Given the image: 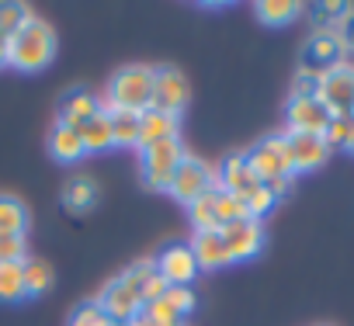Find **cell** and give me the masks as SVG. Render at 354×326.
Instances as JSON below:
<instances>
[{"label":"cell","instance_id":"6da1fadb","mask_svg":"<svg viewBox=\"0 0 354 326\" xmlns=\"http://www.w3.org/2000/svg\"><path fill=\"white\" fill-rule=\"evenodd\" d=\"M153 73H156L153 66H122V70L111 77L108 90L97 97V108H101L104 115L115 111V108L142 115V111L153 104Z\"/></svg>","mask_w":354,"mask_h":326},{"label":"cell","instance_id":"7a4b0ae2","mask_svg":"<svg viewBox=\"0 0 354 326\" xmlns=\"http://www.w3.org/2000/svg\"><path fill=\"white\" fill-rule=\"evenodd\" d=\"M56 56V32L49 28V21L32 18L25 28H18L11 35V59L8 66L21 70V73H39L53 63Z\"/></svg>","mask_w":354,"mask_h":326},{"label":"cell","instance_id":"3957f363","mask_svg":"<svg viewBox=\"0 0 354 326\" xmlns=\"http://www.w3.org/2000/svg\"><path fill=\"white\" fill-rule=\"evenodd\" d=\"M181 160H185L181 139H167V142H156V146L142 149V153H139V171H142L146 188H153V191H170V181H174L177 167H181Z\"/></svg>","mask_w":354,"mask_h":326},{"label":"cell","instance_id":"277c9868","mask_svg":"<svg viewBox=\"0 0 354 326\" xmlns=\"http://www.w3.org/2000/svg\"><path fill=\"white\" fill-rule=\"evenodd\" d=\"M216 188H219L216 171L209 167L202 156L185 153L181 167H177V174H174V181H170V195L181 202V205H192V202H198L202 195H209V191H216Z\"/></svg>","mask_w":354,"mask_h":326},{"label":"cell","instance_id":"5b68a950","mask_svg":"<svg viewBox=\"0 0 354 326\" xmlns=\"http://www.w3.org/2000/svg\"><path fill=\"white\" fill-rule=\"evenodd\" d=\"M247 163L254 167L257 181H278V178H292V163H288V146L285 135H264L254 149H247Z\"/></svg>","mask_w":354,"mask_h":326},{"label":"cell","instance_id":"8992f818","mask_svg":"<svg viewBox=\"0 0 354 326\" xmlns=\"http://www.w3.org/2000/svg\"><path fill=\"white\" fill-rule=\"evenodd\" d=\"M316 101L326 104L330 115H354V66H333L323 73Z\"/></svg>","mask_w":354,"mask_h":326},{"label":"cell","instance_id":"52a82bcc","mask_svg":"<svg viewBox=\"0 0 354 326\" xmlns=\"http://www.w3.org/2000/svg\"><path fill=\"white\" fill-rule=\"evenodd\" d=\"M153 264H156L160 278H163L170 288H188V285L198 278V271H202L188 243H170V247H163Z\"/></svg>","mask_w":354,"mask_h":326},{"label":"cell","instance_id":"ba28073f","mask_svg":"<svg viewBox=\"0 0 354 326\" xmlns=\"http://www.w3.org/2000/svg\"><path fill=\"white\" fill-rule=\"evenodd\" d=\"M285 146H288V163H292V174H313L319 171L330 146L323 135H309V132H285Z\"/></svg>","mask_w":354,"mask_h":326},{"label":"cell","instance_id":"9c48e42d","mask_svg":"<svg viewBox=\"0 0 354 326\" xmlns=\"http://www.w3.org/2000/svg\"><path fill=\"white\" fill-rule=\"evenodd\" d=\"M188 104V80L181 70L174 66H160L153 73V104L163 115H181V108Z\"/></svg>","mask_w":354,"mask_h":326},{"label":"cell","instance_id":"30bf717a","mask_svg":"<svg viewBox=\"0 0 354 326\" xmlns=\"http://www.w3.org/2000/svg\"><path fill=\"white\" fill-rule=\"evenodd\" d=\"M330 111L323 101L316 97H292L285 104V122H288V132H309V135H323L326 125H330Z\"/></svg>","mask_w":354,"mask_h":326},{"label":"cell","instance_id":"8fae6325","mask_svg":"<svg viewBox=\"0 0 354 326\" xmlns=\"http://www.w3.org/2000/svg\"><path fill=\"white\" fill-rule=\"evenodd\" d=\"M97 305H101V312H104L111 323H129V319H136V316L142 312L139 291L129 288L122 278H115V281L104 285V291L97 295Z\"/></svg>","mask_w":354,"mask_h":326},{"label":"cell","instance_id":"7c38bea8","mask_svg":"<svg viewBox=\"0 0 354 326\" xmlns=\"http://www.w3.org/2000/svg\"><path fill=\"white\" fill-rule=\"evenodd\" d=\"M219 233H223V240H226V247H230L233 264H236V260H250V257H257L261 247H264V226H261L257 219L230 222V226H223Z\"/></svg>","mask_w":354,"mask_h":326},{"label":"cell","instance_id":"4fadbf2b","mask_svg":"<svg viewBox=\"0 0 354 326\" xmlns=\"http://www.w3.org/2000/svg\"><path fill=\"white\" fill-rule=\"evenodd\" d=\"M188 247H192L198 267H205V271H219V267H230V264H233L230 247H226V240H223L219 229H202V233H195Z\"/></svg>","mask_w":354,"mask_h":326},{"label":"cell","instance_id":"5bb4252c","mask_svg":"<svg viewBox=\"0 0 354 326\" xmlns=\"http://www.w3.org/2000/svg\"><path fill=\"white\" fill-rule=\"evenodd\" d=\"M216 181H219V188L230 191V195H243V191H250L254 184H261L257 174H254V167L247 163V153H230V156L219 163Z\"/></svg>","mask_w":354,"mask_h":326},{"label":"cell","instance_id":"9a60e30c","mask_svg":"<svg viewBox=\"0 0 354 326\" xmlns=\"http://www.w3.org/2000/svg\"><path fill=\"white\" fill-rule=\"evenodd\" d=\"M167 139H177V115H163L156 108H146L139 115V153L156 146V142H167Z\"/></svg>","mask_w":354,"mask_h":326},{"label":"cell","instance_id":"2e32d148","mask_svg":"<svg viewBox=\"0 0 354 326\" xmlns=\"http://www.w3.org/2000/svg\"><path fill=\"white\" fill-rule=\"evenodd\" d=\"M122 281H125L129 288H136V291H139L142 305H146V302H156V298H163V291L170 288V285L160 278V271H156V264H153V260L132 264V267L122 274Z\"/></svg>","mask_w":354,"mask_h":326},{"label":"cell","instance_id":"e0dca14e","mask_svg":"<svg viewBox=\"0 0 354 326\" xmlns=\"http://www.w3.org/2000/svg\"><path fill=\"white\" fill-rule=\"evenodd\" d=\"M49 153H53L59 163H77L80 156H87L80 132H77L73 125H63V122H56L53 132H49Z\"/></svg>","mask_w":354,"mask_h":326},{"label":"cell","instance_id":"ac0fdd59","mask_svg":"<svg viewBox=\"0 0 354 326\" xmlns=\"http://www.w3.org/2000/svg\"><path fill=\"white\" fill-rule=\"evenodd\" d=\"M73 128L80 132V139H84V149H87V153H104V149H111V146H115V139H111V118H108L104 111L91 115L87 122H80V125H73Z\"/></svg>","mask_w":354,"mask_h":326},{"label":"cell","instance_id":"d6986e66","mask_svg":"<svg viewBox=\"0 0 354 326\" xmlns=\"http://www.w3.org/2000/svg\"><path fill=\"white\" fill-rule=\"evenodd\" d=\"M101 108H97V97L94 94H87V90H70V94H63V101H59V122L63 125H80V122H87L91 115H97Z\"/></svg>","mask_w":354,"mask_h":326},{"label":"cell","instance_id":"ffe728a7","mask_svg":"<svg viewBox=\"0 0 354 326\" xmlns=\"http://www.w3.org/2000/svg\"><path fill=\"white\" fill-rule=\"evenodd\" d=\"M340 56H344V46H340L337 32H319L309 42V63H313V70H333V66H340Z\"/></svg>","mask_w":354,"mask_h":326},{"label":"cell","instance_id":"44dd1931","mask_svg":"<svg viewBox=\"0 0 354 326\" xmlns=\"http://www.w3.org/2000/svg\"><path fill=\"white\" fill-rule=\"evenodd\" d=\"M28 233V209L15 195H0V236H25Z\"/></svg>","mask_w":354,"mask_h":326},{"label":"cell","instance_id":"7402d4cb","mask_svg":"<svg viewBox=\"0 0 354 326\" xmlns=\"http://www.w3.org/2000/svg\"><path fill=\"white\" fill-rule=\"evenodd\" d=\"M97 202V188L91 178H70L63 188V205L70 212H91V205Z\"/></svg>","mask_w":354,"mask_h":326},{"label":"cell","instance_id":"603a6c76","mask_svg":"<svg viewBox=\"0 0 354 326\" xmlns=\"http://www.w3.org/2000/svg\"><path fill=\"white\" fill-rule=\"evenodd\" d=\"M212 212H216V229H223L230 222H240V219H250L240 195H230L223 188H216V195H212Z\"/></svg>","mask_w":354,"mask_h":326},{"label":"cell","instance_id":"cb8c5ba5","mask_svg":"<svg viewBox=\"0 0 354 326\" xmlns=\"http://www.w3.org/2000/svg\"><path fill=\"white\" fill-rule=\"evenodd\" d=\"M254 11H257V18L264 25H274L278 28V25H288L292 18H299L302 4H299V0H261Z\"/></svg>","mask_w":354,"mask_h":326},{"label":"cell","instance_id":"d4e9b609","mask_svg":"<svg viewBox=\"0 0 354 326\" xmlns=\"http://www.w3.org/2000/svg\"><path fill=\"white\" fill-rule=\"evenodd\" d=\"M108 118H111V139H115V146H139V115L136 111L115 108V111H108Z\"/></svg>","mask_w":354,"mask_h":326},{"label":"cell","instance_id":"484cf974","mask_svg":"<svg viewBox=\"0 0 354 326\" xmlns=\"http://www.w3.org/2000/svg\"><path fill=\"white\" fill-rule=\"evenodd\" d=\"M28 298L21 264H0V302H21Z\"/></svg>","mask_w":354,"mask_h":326},{"label":"cell","instance_id":"4316f807","mask_svg":"<svg viewBox=\"0 0 354 326\" xmlns=\"http://www.w3.org/2000/svg\"><path fill=\"white\" fill-rule=\"evenodd\" d=\"M21 271H25V288H28V295H46V291L53 288V267H49L46 260L28 257V260L21 264Z\"/></svg>","mask_w":354,"mask_h":326},{"label":"cell","instance_id":"83f0119b","mask_svg":"<svg viewBox=\"0 0 354 326\" xmlns=\"http://www.w3.org/2000/svg\"><path fill=\"white\" fill-rule=\"evenodd\" d=\"M323 139H326L330 149H337V146L354 149V115H333L326 132H323Z\"/></svg>","mask_w":354,"mask_h":326},{"label":"cell","instance_id":"f1b7e54d","mask_svg":"<svg viewBox=\"0 0 354 326\" xmlns=\"http://www.w3.org/2000/svg\"><path fill=\"white\" fill-rule=\"evenodd\" d=\"M240 202L247 205V215H250V219H257V222H261V215H268V212L278 205V198H274L264 184H254L250 191H243V195H240Z\"/></svg>","mask_w":354,"mask_h":326},{"label":"cell","instance_id":"f546056e","mask_svg":"<svg viewBox=\"0 0 354 326\" xmlns=\"http://www.w3.org/2000/svg\"><path fill=\"white\" fill-rule=\"evenodd\" d=\"M32 18H35V15L28 11V4H15V0H8V4H0V32H4L8 39H11L18 28H25Z\"/></svg>","mask_w":354,"mask_h":326},{"label":"cell","instance_id":"4dcf8cb0","mask_svg":"<svg viewBox=\"0 0 354 326\" xmlns=\"http://www.w3.org/2000/svg\"><path fill=\"white\" fill-rule=\"evenodd\" d=\"M139 319L146 323V326H181L185 319L181 316H177L163 298H156V302H146L142 305V312H139Z\"/></svg>","mask_w":354,"mask_h":326},{"label":"cell","instance_id":"1f68e13d","mask_svg":"<svg viewBox=\"0 0 354 326\" xmlns=\"http://www.w3.org/2000/svg\"><path fill=\"white\" fill-rule=\"evenodd\" d=\"M212 195H216V191H209V195H202L198 202H192V205H188V219H192V226H195V233H202V229H216V212H212Z\"/></svg>","mask_w":354,"mask_h":326},{"label":"cell","instance_id":"d6a6232c","mask_svg":"<svg viewBox=\"0 0 354 326\" xmlns=\"http://www.w3.org/2000/svg\"><path fill=\"white\" fill-rule=\"evenodd\" d=\"M323 73H326V70H313V66H302V70L295 73V84H292V97H316Z\"/></svg>","mask_w":354,"mask_h":326},{"label":"cell","instance_id":"836d02e7","mask_svg":"<svg viewBox=\"0 0 354 326\" xmlns=\"http://www.w3.org/2000/svg\"><path fill=\"white\" fill-rule=\"evenodd\" d=\"M28 243L25 236H0V264H25Z\"/></svg>","mask_w":354,"mask_h":326},{"label":"cell","instance_id":"e575fe53","mask_svg":"<svg viewBox=\"0 0 354 326\" xmlns=\"http://www.w3.org/2000/svg\"><path fill=\"white\" fill-rule=\"evenodd\" d=\"M163 302L185 319V316L195 309V291H192V288H167V291H163Z\"/></svg>","mask_w":354,"mask_h":326},{"label":"cell","instance_id":"d590c367","mask_svg":"<svg viewBox=\"0 0 354 326\" xmlns=\"http://www.w3.org/2000/svg\"><path fill=\"white\" fill-rule=\"evenodd\" d=\"M101 323H108V316L101 312L97 302H84V305H77L73 316H70V326H101Z\"/></svg>","mask_w":354,"mask_h":326},{"label":"cell","instance_id":"8d00e7d4","mask_svg":"<svg viewBox=\"0 0 354 326\" xmlns=\"http://www.w3.org/2000/svg\"><path fill=\"white\" fill-rule=\"evenodd\" d=\"M337 39H340L344 49L354 52V11H347V15L340 18V25H337Z\"/></svg>","mask_w":354,"mask_h":326},{"label":"cell","instance_id":"74e56055","mask_svg":"<svg viewBox=\"0 0 354 326\" xmlns=\"http://www.w3.org/2000/svg\"><path fill=\"white\" fill-rule=\"evenodd\" d=\"M264 188L274 195V198H285L288 188H292V178H278V181H264Z\"/></svg>","mask_w":354,"mask_h":326},{"label":"cell","instance_id":"f35d334b","mask_svg":"<svg viewBox=\"0 0 354 326\" xmlns=\"http://www.w3.org/2000/svg\"><path fill=\"white\" fill-rule=\"evenodd\" d=\"M8 59H11V39L0 32V66H8Z\"/></svg>","mask_w":354,"mask_h":326},{"label":"cell","instance_id":"ab89813d","mask_svg":"<svg viewBox=\"0 0 354 326\" xmlns=\"http://www.w3.org/2000/svg\"><path fill=\"white\" fill-rule=\"evenodd\" d=\"M115 326H146V323H142V319L136 316V319H129V323H115Z\"/></svg>","mask_w":354,"mask_h":326},{"label":"cell","instance_id":"60d3db41","mask_svg":"<svg viewBox=\"0 0 354 326\" xmlns=\"http://www.w3.org/2000/svg\"><path fill=\"white\" fill-rule=\"evenodd\" d=\"M101 326H115V323H111V319H108V323H101Z\"/></svg>","mask_w":354,"mask_h":326}]
</instances>
